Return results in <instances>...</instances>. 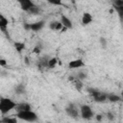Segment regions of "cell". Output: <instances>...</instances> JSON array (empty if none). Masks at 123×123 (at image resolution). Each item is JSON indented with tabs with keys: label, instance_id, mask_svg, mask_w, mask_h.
<instances>
[{
	"label": "cell",
	"instance_id": "cell-20",
	"mask_svg": "<svg viewBox=\"0 0 123 123\" xmlns=\"http://www.w3.org/2000/svg\"><path fill=\"white\" fill-rule=\"evenodd\" d=\"M40 12V8L37 5H35L34 7H32L30 9V11L28 12V13H31V14H38Z\"/></svg>",
	"mask_w": 123,
	"mask_h": 123
},
{
	"label": "cell",
	"instance_id": "cell-29",
	"mask_svg": "<svg viewBox=\"0 0 123 123\" xmlns=\"http://www.w3.org/2000/svg\"><path fill=\"white\" fill-rule=\"evenodd\" d=\"M25 63H26V64H29V60H28V58H27V57L25 58Z\"/></svg>",
	"mask_w": 123,
	"mask_h": 123
},
{
	"label": "cell",
	"instance_id": "cell-2",
	"mask_svg": "<svg viewBox=\"0 0 123 123\" xmlns=\"http://www.w3.org/2000/svg\"><path fill=\"white\" fill-rule=\"evenodd\" d=\"M86 92L93 98V100L96 102V103H104L108 100L107 98V94L108 93H105L97 88H94V87H87L86 88Z\"/></svg>",
	"mask_w": 123,
	"mask_h": 123
},
{
	"label": "cell",
	"instance_id": "cell-5",
	"mask_svg": "<svg viewBox=\"0 0 123 123\" xmlns=\"http://www.w3.org/2000/svg\"><path fill=\"white\" fill-rule=\"evenodd\" d=\"M80 114L82 116L83 119H90L92 118V116L94 115V112L92 111V109L90 108V106L88 105H82L80 107Z\"/></svg>",
	"mask_w": 123,
	"mask_h": 123
},
{
	"label": "cell",
	"instance_id": "cell-7",
	"mask_svg": "<svg viewBox=\"0 0 123 123\" xmlns=\"http://www.w3.org/2000/svg\"><path fill=\"white\" fill-rule=\"evenodd\" d=\"M65 112L68 116L72 117V118H77L80 114V111L78 110L77 106L73 103H70L68 106H66L65 108Z\"/></svg>",
	"mask_w": 123,
	"mask_h": 123
},
{
	"label": "cell",
	"instance_id": "cell-1",
	"mask_svg": "<svg viewBox=\"0 0 123 123\" xmlns=\"http://www.w3.org/2000/svg\"><path fill=\"white\" fill-rule=\"evenodd\" d=\"M16 106H17V104L10 98L1 97V99H0V111H1L2 115H5L6 113L10 112L13 109H15Z\"/></svg>",
	"mask_w": 123,
	"mask_h": 123
},
{
	"label": "cell",
	"instance_id": "cell-12",
	"mask_svg": "<svg viewBox=\"0 0 123 123\" xmlns=\"http://www.w3.org/2000/svg\"><path fill=\"white\" fill-rule=\"evenodd\" d=\"M61 22L62 23L63 27L67 28V29H72L73 28V23L71 21V19H69L66 15L64 14H62L61 15Z\"/></svg>",
	"mask_w": 123,
	"mask_h": 123
},
{
	"label": "cell",
	"instance_id": "cell-19",
	"mask_svg": "<svg viewBox=\"0 0 123 123\" xmlns=\"http://www.w3.org/2000/svg\"><path fill=\"white\" fill-rule=\"evenodd\" d=\"M57 63H58V59L56 57L50 58L49 59V62H48V68H54V67H56Z\"/></svg>",
	"mask_w": 123,
	"mask_h": 123
},
{
	"label": "cell",
	"instance_id": "cell-11",
	"mask_svg": "<svg viewBox=\"0 0 123 123\" xmlns=\"http://www.w3.org/2000/svg\"><path fill=\"white\" fill-rule=\"evenodd\" d=\"M93 20L92 15L89 12H84L82 15V25L83 26H86L88 24H90Z\"/></svg>",
	"mask_w": 123,
	"mask_h": 123
},
{
	"label": "cell",
	"instance_id": "cell-25",
	"mask_svg": "<svg viewBox=\"0 0 123 123\" xmlns=\"http://www.w3.org/2000/svg\"><path fill=\"white\" fill-rule=\"evenodd\" d=\"M40 51H41V46H40V45H37V46L35 47V49H34L33 52L36 53V54H39Z\"/></svg>",
	"mask_w": 123,
	"mask_h": 123
},
{
	"label": "cell",
	"instance_id": "cell-4",
	"mask_svg": "<svg viewBox=\"0 0 123 123\" xmlns=\"http://www.w3.org/2000/svg\"><path fill=\"white\" fill-rule=\"evenodd\" d=\"M45 25V21L44 20H39L34 23H28V22H24L23 23V28L26 31H33V32H38L40 31Z\"/></svg>",
	"mask_w": 123,
	"mask_h": 123
},
{
	"label": "cell",
	"instance_id": "cell-14",
	"mask_svg": "<svg viewBox=\"0 0 123 123\" xmlns=\"http://www.w3.org/2000/svg\"><path fill=\"white\" fill-rule=\"evenodd\" d=\"M49 59L47 56H43L41 57L39 60H38V62H37V65L39 68H45V67H48V62H49Z\"/></svg>",
	"mask_w": 123,
	"mask_h": 123
},
{
	"label": "cell",
	"instance_id": "cell-9",
	"mask_svg": "<svg viewBox=\"0 0 123 123\" xmlns=\"http://www.w3.org/2000/svg\"><path fill=\"white\" fill-rule=\"evenodd\" d=\"M16 1L18 2L20 9L26 12H28L30 11V9L36 5L32 0H16Z\"/></svg>",
	"mask_w": 123,
	"mask_h": 123
},
{
	"label": "cell",
	"instance_id": "cell-10",
	"mask_svg": "<svg viewBox=\"0 0 123 123\" xmlns=\"http://www.w3.org/2000/svg\"><path fill=\"white\" fill-rule=\"evenodd\" d=\"M85 66H86V63L82 59H75L68 62V68L70 69H77V68H81Z\"/></svg>",
	"mask_w": 123,
	"mask_h": 123
},
{
	"label": "cell",
	"instance_id": "cell-8",
	"mask_svg": "<svg viewBox=\"0 0 123 123\" xmlns=\"http://www.w3.org/2000/svg\"><path fill=\"white\" fill-rule=\"evenodd\" d=\"M8 23H9L8 18H6L3 14H1L0 15V30L8 38H10V35L8 32Z\"/></svg>",
	"mask_w": 123,
	"mask_h": 123
},
{
	"label": "cell",
	"instance_id": "cell-6",
	"mask_svg": "<svg viewBox=\"0 0 123 123\" xmlns=\"http://www.w3.org/2000/svg\"><path fill=\"white\" fill-rule=\"evenodd\" d=\"M111 5L113 10L118 14L120 22H123V0H112Z\"/></svg>",
	"mask_w": 123,
	"mask_h": 123
},
{
	"label": "cell",
	"instance_id": "cell-16",
	"mask_svg": "<svg viewBox=\"0 0 123 123\" xmlns=\"http://www.w3.org/2000/svg\"><path fill=\"white\" fill-rule=\"evenodd\" d=\"M107 98H108V101H110L111 103H117L121 100V97L115 93H108Z\"/></svg>",
	"mask_w": 123,
	"mask_h": 123
},
{
	"label": "cell",
	"instance_id": "cell-13",
	"mask_svg": "<svg viewBox=\"0 0 123 123\" xmlns=\"http://www.w3.org/2000/svg\"><path fill=\"white\" fill-rule=\"evenodd\" d=\"M49 28L53 31H62L63 25L61 21H52L49 23Z\"/></svg>",
	"mask_w": 123,
	"mask_h": 123
},
{
	"label": "cell",
	"instance_id": "cell-18",
	"mask_svg": "<svg viewBox=\"0 0 123 123\" xmlns=\"http://www.w3.org/2000/svg\"><path fill=\"white\" fill-rule=\"evenodd\" d=\"M14 91H15L16 94H23V93H25V86L22 85V84L17 85L14 87Z\"/></svg>",
	"mask_w": 123,
	"mask_h": 123
},
{
	"label": "cell",
	"instance_id": "cell-27",
	"mask_svg": "<svg viewBox=\"0 0 123 123\" xmlns=\"http://www.w3.org/2000/svg\"><path fill=\"white\" fill-rule=\"evenodd\" d=\"M107 117H108L110 120H113V118H114V116H113V115H112V113H111V112L107 113Z\"/></svg>",
	"mask_w": 123,
	"mask_h": 123
},
{
	"label": "cell",
	"instance_id": "cell-21",
	"mask_svg": "<svg viewBox=\"0 0 123 123\" xmlns=\"http://www.w3.org/2000/svg\"><path fill=\"white\" fill-rule=\"evenodd\" d=\"M1 122L3 123H16L17 122V119L16 118H11V117H3L1 119Z\"/></svg>",
	"mask_w": 123,
	"mask_h": 123
},
{
	"label": "cell",
	"instance_id": "cell-30",
	"mask_svg": "<svg viewBox=\"0 0 123 123\" xmlns=\"http://www.w3.org/2000/svg\"><path fill=\"white\" fill-rule=\"evenodd\" d=\"M71 1H72V2H73V3H74V0H71Z\"/></svg>",
	"mask_w": 123,
	"mask_h": 123
},
{
	"label": "cell",
	"instance_id": "cell-22",
	"mask_svg": "<svg viewBox=\"0 0 123 123\" xmlns=\"http://www.w3.org/2000/svg\"><path fill=\"white\" fill-rule=\"evenodd\" d=\"M46 2H48L53 6H63L62 0H46Z\"/></svg>",
	"mask_w": 123,
	"mask_h": 123
},
{
	"label": "cell",
	"instance_id": "cell-17",
	"mask_svg": "<svg viewBox=\"0 0 123 123\" xmlns=\"http://www.w3.org/2000/svg\"><path fill=\"white\" fill-rule=\"evenodd\" d=\"M14 48H15V50H16L18 53H21V52L24 50V48H25V43H24V42L16 41V42H14Z\"/></svg>",
	"mask_w": 123,
	"mask_h": 123
},
{
	"label": "cell",
	"instance_id": "cell-15",
	"mask_svg": "<svg viewBox=\"0 0 123 123\" xmlns=\"http://www.w3.org/2000/svg\"><path fill=\"white\" fill-rule=\"evenodd\" d=\"M16 111H29V110H32V107L30 104L28 103H20V104H17L16 108H15Z\"/></svg>",
	"mask_w": 123,
	"mask_h": 123
},
{
	"label": "cell",
	"instance_id": "cell-28",
	"mask_svg": "<svg viewBox=\"0 0 123 123\" xmlns=\"http://www.w3.org/2000/svg\"><path fill=\"white\" fill-rule=\"evenodd\" d=\"M102 118H103V115H102V114H97V115H96V119H97L98 121H101Z\"/></svg>",
	"mask_w": 123,
	"mask_h": 123
},
{
	"label": "cell",
	"instance_id": "cell-3",
	"mask_svg": "<svg viewBox=\"0 0 123 123\" xmlns=\"http://www.w3.org/2000/svg\"><path fill=\"white\" fill-rule=\"evenodd\" d=\"M16 117L20 120L28 121V122H35L37 120V115L35 111L32 110L29 111H17Z\"/></svg>",
	"mask_w": 123,
	"mask_h": 123
},
{
	"label": "cell",
	"instance_id": "cell-26",
	"mask_svg": "<svg viewBox=\"0 0 123 123\" xmlns=\"http://www.w3.org/2000/svg\"><path fill=\"white\" fill-rule=\"evenodd\" d=\"M0 65H1L2 67H5V66L7 65V62H6V60H4V59H0Z\"/></svg>",
	"mask_w": 123,
	"mask_h": 123
},
{
	"label": "cell",
	"instance_id": "cell-24",
	"mask_svg": "<svg viewBox=\"0 0 123 123\" xmlns=\"http://www.w3.org/2000/svg\"><path fill=\"white\" fill-rule=\"evenodd\" d=\"M100 43H101V45H102L103 48H106V46H107V40H106L105 37H100Z\"/></svg>",
	"mask_w": 123,
	"mask_h": 123
},
{
	"label": "cell",
	"instance_id": "cell-23",
	"mask_svg": "<svg viewBox=\"0 0 123 123\" xmlns=\"http://www.w3.org/2000/svg\"><path fill=\"white\" fill-rule=\"evenodd\" d=\"M78 79H80V80H85L86 77H87V75H86V72H78L77 73V76H76Z\"/></svg>",
	"mask_w": 123,
	"mask_h": 123
}]
</instances>
